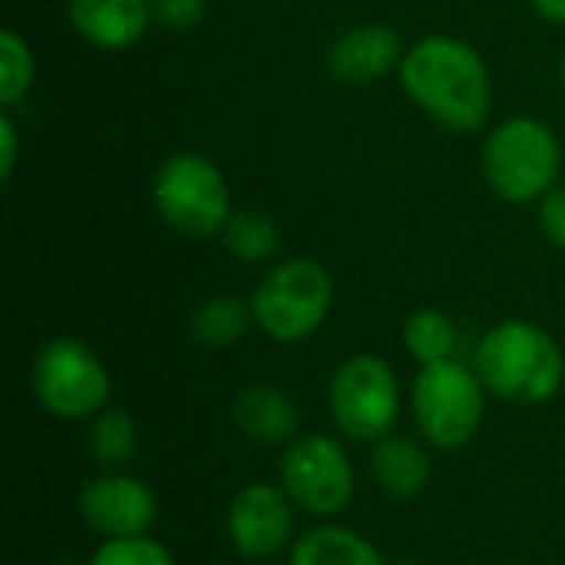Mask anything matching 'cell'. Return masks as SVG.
Instances as JSON below:
<instances>
[{"mask_svg": "<svg viewBox=\"0 0 565 565\" xmlns=\"http://www.w3.org/2000/svg\"><path fill=\"white\" fill-rule=\"evenodd\" d=\"M205 17V0H152V20L166 30H192Z\"/></svg>", "mask_w": 565, "mask_h": 565, "instance_id": "603a6c76", "label": "cell"}, {"mask_svg": "<svg viewBox=\"0 0 565 565\" xmlns=\"http://www.w3.org/2000/svg\"><path fill=\"white\" fill-rule=\"evenodd\" d=\"M86 447L103 470H122L139 454V427L122 407H106L89 420Z\"/></svg>", "mask_w": 565, "mask_h": 565, "instance_id": "ffe728a7", "label": "cell"}, {"mask_svg": "<svg viewBox=\"0 0 565 565\" xmlns=\"http://www.w3.org/2000/svg\"><path fill=\"white\" fill-rule=\"evenodd\" d=\"M295 520L298 510L281 490V483H248L228 500L225 536L242 559L265 563L295 546Z\"/></svg>", "mask_w": 565, "mask_h": 565, "instance_id": "30bf717a", "label": "cell"}, {"mask_svg": "<svg viewBox=\"0 0 565 565\" xmlns=\"http://www.w3.org/2000/svg\"><path fill=\"white\" fill-rule=\"evenodd\" d=\"M404 40L391 23H354L328 46V70L338 83L371 86L401 70Z\"/></svg>", "mask_w": 565, "mask_h": 565, "instance_id": "7c38bea8", "label": "cell"}, {"mask_svg": "<svg viewBox=\"0 0 565 565\" xmlns=\"http://www.w3.org/2000/svg\"><path fill=\"white\" fill-rule=\"evenodd\" d=\"M404 93L444 129L477 132L493 106V79L480 50L450 33H427L401 63Z\"/></svg>", "mask_w": 565, "mask_h": 565, "instance_id": "6da1fadb", "label": "cell"}, {"mask_svg": "<svg viewBox=\"0 0 565 565\" xmlns=\"http://www.w3.org/2000/svg\"><path fill=\"white\" fill-rule=\"evenodd\" d=\"M222 245L242 265H265L278 255L281 235H278V225L265 212L235 209L222 228Z\"/></svg>", "mask_w": 565, "mask_h": 565, "instance_id": "d6986e66", "label": "cell"}, {"mask_svg": "<svg viewBox=\"0 0 565 565\" xmlns=\"http://www.w3.org/2000/svg\"><path fill=\"white\" fill-rule=\"evenodd\" d=\"M152 205L159 218L182 238L222 235L232 209L225 172L202 152H172L152 175Z\"/></svg>", "mask_w": 565, "mask_h": 565, "instance_id": "8992f818", "label": "cell"}, {"mask_svg": "<svg viewBox=\"0 0 565 565\" xmlns=\"http://www.w3.org/2000/svg\"><path fill=\"white\" fill-rule=\"evenodd\" d=\"M33 73H36V63H33V50L26 36H20L13 26H3L0 30V106L3 109L17 106L30 93Z\"/></svg>", "mask_w": 565, "mask_h": 565, "instance_id": "44dd1931", "label": "cell"}, {"mask_svg": "<svg viewBox=\"0 0 565 565\" xmlns=\"http://www.w3.org/2000/svg\"><path fill=\"white\" fill-rule=\"evenodd\" d=\"M559 76H563V93H565V56H563V70H559Z\"/></svg>", "mask_w": 565, "mask_h": 565, "instance_id": "83f0119b", "label": "cell"}, {"mask_svg": "<svg viewBox=\"0 0 565 565\" xmlns=\"http://www.w3.org/2000/svg\"><path fill=\"white\" fill-rule=\"evenodd\" d=\"M394 565H427V563H417V559H401V563Z\"/></svg>", "mask_w": 565, "mask_h": 565, "instance_id": "4316f807", "label": "cell"}, {"mask_svg": "<svg viewBox=\"0 0 565 565\" xmlns=\"http://www.w3.org/2000/svg\"><path fill=\"white\" fill-rule=\"evenodd\" d=\"M328 411L348 444H377L401 417V381L387 358L361 351L341 361L328 384Z\"/></svg>", "mask_w": 565, "mask_h": 565, "instance_id": "ba28073f", "label": "cell"}, {"mask_svg": "<svg viewBox=\"0 0 565 565\" xmlns=\"http://www.w3.org/2000/svg\"><path fill=\"white\" fill-rule=\"evenodd\" d=\"M278 483L295 503L298 513L321 523L341 516L358 493V473L344 440L331 434H301L295 437L278 467Z\"/></svg>", "mask_w": 565, "mask_h": 565, "instance_id": "9c48e42d", "label": "cell"}, {"mask_svg": "<svg viewBox=\"0 0 565 565\" xmlns=\"http://www.w3.org/2000/svg\"><path fill=\"white\" fill-rule=\"evenodd\" d=\"M473 367L487 391L516 407L550 404L565 384V354L559 341L523 318L493 324L473 354Z\"/></svg>", "mask_w": 565, "mask_h": 565, "instance_id": "7a4b0ae2", "label": "cell"}, {"mask_svg": "<svg viewBox=\"0 0 565 565\" xmlns=\"http://www.w3.org/2000/svg\"><path fill=\"white\" fill-rule=\"evenodd\" d=\"M530 3L540 17H546L553 23H565V0H530Z\"/></svg>", "mask_w": 565, "mask_h": 565, "instance_id": "484cf974", "label": "cell"}, {"mask_svg": "<svg viewBox=\"0 0 565 565\" xmlns=\"http://www.w3.org/2000/svg\"><path fill=\"white\" fill-rule=\"evenodd\" d=\"M487 384L473 364L457 358L427 364L411 384V417L417 437L434 450H463L487 420Z\"/></svg>", "mask_w": 565, "mask_h": 565, "instance_id": "3957f363", "label": "cell"}, {"mask_svg": "<svg viewBox=\"0 0 565 565\" xmlns=\"http://www.w3.org/2000/svg\"><path fill=\"white\" fill-rule=\"evenodd\" d=\"M76 513L99 540L146 536L159 516V497L152 487L126 470H103L86 480L76 497Z\"/></svg>", "mask_w": 565, "mask_h": 565, "instance_id": "8fae6325", "label": "cell"}, {"mask_svg": "<svg viewBox=\"0 0 565 565\" xmlns=\"http://www.w3.org/2000/svg\"><path fill=\"white\" fill-rule=\"evenodd\" d=\"M70 26L99 50L139 43L152 23V0H66Z\"/></svg>", "mask_w": 565, "mask_h": 565, "instance_id": "4fadbf2b", "label": "cell"}, {"mask_svg": "<svg viewBox=\"0 0 565 565\" xmlns=\"http://www.w3.org/2000/svg\"><path fill=\"white\" fill-rule=\"evenodd\" d=\"M563 142L540 116H510L487 132L483 175L490 189L513 202H536L559 185Z\"/></svg>", "mask_w": 565, "mask_h": 565, "instance_id": "277c9868", "label": "cell"}, {"mask_svg": "<svg viewBox=\"0 0 565 565\" xmlns=\"http://www.w3.org/2000/svg\"><path fill=\"white\" fill-rule=\"evenodd\" d=\"M17 152H20V142H17V126H13L10 113H3V116H0V179H3V182L13 175Z\"/></svg>", "mask_w": 565, "mask_h": 565, "instance_id": "d4e9b609", "label": "cell"}, {"mask_svg": "<svg viewBox=\"0 0 565 565\" xmlns=\"http://www.w3.org/2000/svg\"><path fill=\"white\" fill-rule=\"evenodd\" d=\"M252 328H255L252 301L235 295H212L189 318V334L202 348H232Z\"/></svg>", "mask_w": 565, "mask_h": 565, "instance_id": "e0dca14e", "label": "cell"}, {"mask_svg": "<svg viewBox=\"0 0 565 565\" xmlns=\"http://www.w3.org/2000/svg\"><path fill=\"white\" fill-rule=\"evenodd\" d=\"M371 447H374L371 450V477L387 500L411 503L427 493L434 463H430L424 440H414L404 434H387Z\"/></svg>", "mask_w": 565, "mask_h": 565, "instance_id": "5bb4252c", "label": "cell"}, {"mask_svg": "<svg viewBox=\"0 0 565 565\" xmlns=\"http://www.w3.org/2000/svg\"><path fill=\"white\" fill-rule=\"evenodd\" d=\"M232 420L258 447H288L301 427L298 404L275 384L245 387L232 404Z\"/></svg>", "mask_w": 565, "mask_h": 565, "instance_id": "9a60e30c", "label": "cell"}, {"mask_svg": "<svg viewBox=\"0 0 565 565\" xmlns=\"http://www.w3.org/2000/svg\"><path fill=\"white\" fill-rule=\"evenodd\" d=\"M33 397L36 404L66 424L93 420L109 407L113 377L103 358L79 338H50L33 358Z\"/></svg>", "mask_w": 565, "mask_h": 565, "instance_id": "52a82bcc", "label": "cell"}, {"mask_svg": "<svg viewBox=\"0 0 565 565\" xmlns=\"http://www.w3.org/2000/svg\"><path fill=\"white\" fill-rule=\"evenodd\" d=\"M288 565H387L381 550L358 530L341 523H318L301 533L288 553Z\"/></svg>", "mask_w": 565, "mask_h": 565, "instance_id": "2e32d148", "label": "cell"}, {"mask_svg": "<svg viewBox=\"0 0 565 565\" xmlns=\"http://www.w3.org/2000/svg\"><path fill=\"white\" fill-rule=\"evenodd\" d=\"M255 328L275 344H301L321 331L334 301V281L315 258H285L271 265L252 291Z\"/></svg>", "mask_w": 565, "mask_h": 565, "instance_id": "5b68a950", "label": "cell"}, {"mask_svg": "<svg viewBox=\"0 0 565 565\" xmlns=\"http://www.w3.org/2000/svg\"><path fill=\"white\" fill-rule=\"evenodd\" d=\"M404 351L417 361V367L450 361L457 354V324L440 308H417L404 321Z\"/></svg>", "mask_w": 565, "mask_h": 565, "instance_id": "ac0fdd59", "label": "cell"}, {"mask_svg": "<svg viewBox=\"0 0 565 565\" xmlns=\"http://www.w3.org/2000/svg\"><path fill=\"white\" fill-rule=\"evenodd\" d=\"M540 225L556 248H565V185L550 189L540 199Z\"/></svg>", "mask_w": 565, "mask_h": 565, "instance_id": "cb8c5ba5", "label": "cell"}, {"mask_svg": "<svg viewBox=\"0 0 565 565\" xmlns=\"http://www.w3.org/2000/svg\"><path fill=\"white\" fill-rule=\"evenodd\" d=\"M86 565H175L172 553L146 536H126V540H103Z\"/></svg>", "mask_w": 565, "mask_h": 565, "instance_id": "7402d4cb", "label": "cell"}]
</instances>
